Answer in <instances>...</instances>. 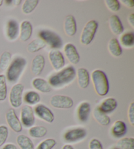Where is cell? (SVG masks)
I'll return each mask as SVG.
<instances>
[{"label":"cell","mask_w":134,"mask_h":149,"mask_svg":"<svg viewBox=\"0 0 134 149\" xmlns=\"http://www.w3.org/2000/svg\"><path fill=\"white\" fill-rule=\"evenodd\" d=\"M76 76L75 69L73 66H68L49 78L48 84L50 86L59 88L70 84Z\"/></svg>","instance_id":"obj_1"},{"label":"cell","mask_w":134,"mask_h":149,"mask_svg":"<svg viewBox=\"0 0 134 149\" xmlns=\"http://www.w3.org/2000/svg\"><path fill=\"white\" fill-rule=\"evenodd\" d=\"M92 79L93 81L94 89L99 96H105L109 93V80L104 71L96 70L92 73Z\"/></svg>","instance_id":"obj_2"},{"label":"cell","mask_w":134,"mask_h":149,"mask_svg":"<svg viewBox=\"0 0 134 149\" xmlns=\"http://www.w3.org/2000/svg\"><path fill=\"white\" fill-rule=\"evenodd\" d=\"M26 66V60L22 56H17L12 61L7 72V78L11 83L16 82Z\"/></svg>","instance_id":"obj_3"},{"label":"cell","mask_w":134,"mask_h":149,"mask_svg":"<svg viewBox=\"0 0 134 149\" xmlns=\"http://www.w3.org/2000/svg\"><path fill=\"white\" fill-rule=\"evenodd\" d=\"M98 23L95 20H91L85 24L81 36V42L84 45H88L92 43L96 35Z\"/></svg>","instance_id":"obj_4"},{"label":"cell","mask_w":134,"mask_h":149,"mask_svg":"<svg viewBox=\"0 0 134 149\" xmlns=\"http://www.w3.org/2000/svg\"><path fill=\"white\" fill-rule=\"evenodd\" d=\"M39 36L51 48L56 49L62 47L63 43L61 38L54 32L48 30H43L39 33Z\"/></svg>","instance_id":"obj_5"},{"label":"cell","mask_w":134,"mask_h":149,"mask_svg":"<svg viewBox=\"0 0 134 149\" xmlns=\"http://www.w3.org/2000/svg\"><path fill=\"white\" fill-rule=\"evenodd\" d=\"M24 87L22 84H17L12 87L9 93V102L11 107L17 109L22 105V93Z\"/></svg>","instance_id":"obj_6"},{"label":"cell","mask_w":134,"mask_h":149,"mask_svg":"<svg viewBox=\"0 0 134 149\" xmlns=\"http://www.w3.org/2000/svg\"><path fill=\"white\" fill-rule=\"evenodd\" d=\"M51 106L56 109H69L73 106V101L71 97L66 95H54L50 100Z\"/></svg>","instance_id":"obj_7"},{"label":"cell","mask_w":134,"mask_h":149,"mask_svg":"<svg viewBox=\"0 0 134 149\" xmlns=\"http://www.w3.org/2000/svg\"><path fill=\"white\" fill-rule=\"evenodd\" d=\"M20 122L25 127H32L35 122L34 110L30 105L22 107L20 112Z\"/></svg>","instance_id":"obj_8"},{"label":"cell","mask_w":134,"mask_h":149,"mask_svg":"<svg viewBox=\"0 0 134 149\" xmlns=\"http://www.w3.org/2000/svg\"><path fill=\"white\" fill-rule=\"evenodd\" d=\"M6 118L7 124L12 131H14L16 133H20L22 132V125L19 118L17 116L16 112L13 109H9L6 113Z\"/></svg>","instance_id":"obj_9"},{"label":"cell","mask_w":134,"mask_h":149,"mask_svg":"<svg viewBox=\"0 0 134 149\" xmlns=\"http://www.w3.org/2000/svg\"><path fill=\"white\" fill-rule=\"evenodd\" d=\"M35 114L40 119L43 121L51 124L55 120V114L52 110L45 105L40 104H38L35 108Z\"/></svg>","instance_id":"obj_10"},{"label":"cell","mask_w":134,"mask_h":149,"mask_svg":"<svg viewBox=\"0 0 134 149\" xmlns=\"http://www.w3.org/2000/svg\"><path fill=\"white\" fill-rule=\"evenodd\" d=\"M87 135V131L84 128L78 127L70 130L64 134V140L68 143H74L81 141Z\"/></svg>","instance_id":"obj_11"},{"label":"cell","mask_w":134,"mask_h":149,"mask_svg":"<svg viewBox=\"0 0 134 149\" xmlns=\"http://www.w3.org/2000/svg\"><path fill=\"white\" fill-rule=\"evenodd\" d=\"M48 58L54 69L59 70L65 65V58L61 51L52 49L48 53Z\"/></svg>","instance_id":"obj_12"},{"label":"cell","mask_w":134,"mask_h":149,"mask_svg":"<svg viewBox=\"0 0 134 149\" xmlns=\"http://www.w3.org/2000/svg\"><path fill=\"white\" fill-rule=\"evenodd\" d=\"M64 53L68 61L73 65H77L80 61V56L75 46L71 43H67L64 47Z\"/></svg>","instance_id":"obj_13"},{"label":"cell","mask_w":134,"mask_h":149,"mask_svg":"<svg viewBox=\"0 0 134 149\" xmlns=\"http://www.w3.org/2000/svg\"><path fill=\"white\" fill-rule=\"evenodd\" d=\"M45 66V59L42 55H37L33 58L32 62L31 70L35 76H39Z\"/></svg>","instance_id":"obj_14"},{"label":"cell","mask_w":134,"mask_h":149,"mask_svg":"<svg viewBox=\"0 0 134 149\" xmlns=\"http://www.w3.org/2000/svg\"><path fill=\"white\" fill-rule=\"evenodd\" d=\"M109 24L111 32L115 35H120L124 32L123 24L117 15H113L110 17Z\"/></svg>","instance_id":"obj_15"},{"label":"cell","mask_w":134,"mask_h":149,"mask_svg":"<svg viewBox=\"0 0 134 149\" xmlns=\"http://www.w3.org/2000/svg\"><path fill=\"white\" fill-rule=\"evenodd\" d=\"M33 32V27L28 20H24L20 24V38L22 42H27L30 39Z\"/></svg>","instance_id":"obj_16"},{"label":"cell","mask_w":134,"mask_h":149,"mask_svg":"<svg viewBox=\"0 0 134 149\" xmlns=\"http://www.w3.org/2000/svg\"><path fill=\"white\" fill-rule=\"evenodd\" d=\"M64 30L68 36L72 37L75 35L77 31L76 20L73 15H68L66 17L64 22Z\"/></svg>","instance_id":"obj_17"},{"label":"cell","mask_w":134,"mask_h":149,"mask_svg":"<svg viewBox=\"0 0 134 149\" xmlns=\"http://www.w3.org/2000/svg\"><path fill=\"white\" fill-rule=\"evenodd\" d=\"M90 74L86 68H80L77 70V81L81 89H86L90 84Z\"/></svg>","instance_id":"obj_18"},{"label":"cell","mask_w":134,"mask_h":149,"mask_svg":"<svg viewBox=\"0 0 134 149\" xmlns=\"http://www.w3.org/2000/svg\"><path fill=\"white\" fill-rule=\"evenodd\" d=\"M127 132L126 123L122 120H117L111 127V133L115 138H122Z\"/></svg>","instance_id":"obj_19"},{"label":"cell","mask_w":134,"mask_h":149,"mask_svg":"<svg viewBox=\"0 0 134 149\" xmlns=\"http://www.w3.org/2000/svg\"><path fill=\"white\" fill-rule=\"evenodd\" d=\"M19 26L17 20L14 19L10 20L7 23V36L10 40H15L19 36Z\"/></svg>","instance_id":"obj_20"},{"label":"cell","mask_w":134,"mask_h":149,"mask_svg":"<svg viewBox=\"0 0 134 149\" xmlns=\"http://www.w3.org/2000/svg\"><path fill=\"white\" fill-rule=\"evenodd\" d=\"M32 86L37 91L43 93H48L51 91V86L45 79L37 78L33 79Z\"/></svg>","instance_id":"obj_21"},{"label":"cell","mask_w":134,"mask_h":149,"mask_svg":"<svg viewBox=\"0 0 134 149\" xmlns=\"http://www.w3.org/2000/svg\"><path fill=\"white\" fill-rule=\"evenodd\" d=\"M90 104L88 102H84L79 105L77 110V114L79 120L82 122H86L88 119L90 113Z\"/></svg>","instance_id":"obj_22"},{"label":"cell","mask_w":134,"mask_h":149,"mask_svg":"<svg viewBox=\"0 0 134 149\" xmlns=\"http://www.w3.org/2000/svg\"><path fill=\"white\" fill-rule=\"evenodd\" d=\"M118 102L117 100L114 98H108L104 100L99 107V109L105 114H110L117 109Z\"/></svg>","instance_id":"obj_23"},{"label":"cell","mask_w":134,"mask_h":149,"mask_svg":"<svg viewBox=\"0 0 134 149\" xmlns=\"http://www.w3.org/2000/svg\"><path fill=\"white\" fill-rule=\"evenodd\" d=\"M93 116L94 119L99 123L100 125L107 126L111 123V118L107 114L103 112L99 109V107H96L93 111Z\"/></svg>","instance_id":"obj_24"},{"label":"cell","mask_w":134,"mask_h":149,"mask_svg":"<svg viewBox=\"0 0 134 149\" xmlns=\"http://www.w3.org/2000/svg\"><path fill=\"white\" fill-rule=\"evenodd\" d=\"M108 49L113 56L118 57L122 54V49L121 47L118 40L117 38H112L108 44Z\"/></svg>","instance_id":"obj_25"},{"label":"cell","mask_w":134,"mask_h":149,"mask_svg":"<svg viewBox=\"0 0 134 149\" xmlns=\"http://www.w3.org/2000/svg\"><path fill=\"white\" fill-rule=\"evenodd\" d=\"M17 143L20 149H35L33 141L25 135H19L17 138Z\"/></svg>","instance_id":"obj_26"},{"label":"cell","mask_w":134,"mask_h":149,"mask_svg":"<svg viewBox=\"0 0 134 149\" xmlns=\"http://www.w3.org/2000/svg\"><path fill=\"white\" fill-rule=\"evenodd\" d=\"M47 129L44 126L37 125V126H32L30 128L29 134L31 137L35 139H39L44 137L47 135Z\"/></svg>","instance_id":"obj_27"},{"label":"cell","mask_w":134,"mask_h":149,"mask_svg":"<svg viewBox=\"0 0 134 149\" xmlns=\"http://www.w3.org/2000/svg\"><path fill=\"white\" fill-rule=\"evenodd\" d=\"M47 44L41 39H36L31 42L28 45V52L34 53L45 48Z\"/></svg>","instance_id":"obj_28"},{"label":"cell","mask_w":134,"mask_h":149,"mask_svg":"<svg viewBox=\"0 0 134 149\" xmlns=\"http://www.w3.org/2000/svg\"><path fill=\"white\" fill-rule=\"evenodd\" d=\"M41 101V97L37 92L30 91L27 92L24 95V101L30 105H35Z\"/></svg>","instance_id":"obj_29"},{"label":"cell","mask_w":134,"mask_h":149,"mask_svg":"<svg viewBox=\"0 0 134 149\" xmlns=\"http://www.w3.org/2000/svg\"><path fill=\"white\" fill-rule=\"evenodd\" d=\"M12 55L9 51H4L0 56V70L5 71L8 68L11 61Z\"/></svg>","instance_id":"obj_30"},{"label":"cell","mask_w":134,"mask_h":149,"mask_svg":"<svg viewBox=\"0 0 134 149\" xmlns=\"http://www.w3.org/2000/svg\"><path fill=\"white\" fill-rule=\"evenodd\" d=\"M117 147L120 149H134V139L124 137L117 143Z\"/></svg>","instance_id":"obj_31"},{"label":"cell","mask_w":134,"mask_h":149,"mask_svg":"<svg viewBox=\"0 0 134 149\" xmlns=\"http://www.w3.org/2000/svg\"><path fill=\"white\" fill-rule=\"evenodd\" d=\"M39 3L38 0H26L22 7V11L26 15L30 14L34 11Z\"/></svg>","instance_id":"obj_32"},{"label":"cell","mask_w":134,"mask_h":149,"mask_svg":"<svg viewBox=\"0 0 134 149\" xmlns=\"http://www.w3.org/2000/svg\"><path fill=\"white\" fill-rule=\"evenodd\" d=\"M122 45L126 47H131L134 44V34L133 32H127L120 38Z\"/></svg>","instance_id":"obj_33"},{"label":"cell","mask_w":134,"mask_h":149,"mask_svg":"<svg viewBox=\"0 0 134 149\" xmlns=\"http://www.w3.org/2000/svg\"><path fill=\"white\" fill-rule=\"evenodd\" d=\"M7 87L6 78L3 74H0V102L3 101L7 98Z\"/></svg>","instance_id":"obj_34"},{"label":"cell","mask_w":134,"mask_h":149,"mask_svg":"<svg viewBox=\"0 0 134 149\" xmlns=\"http://www.w3.org/2000/svg\"><path fill=\"white\" fill-rule=\"evenodd\" d=\"M56 145V141L54 139H47L39 144L36 149H53Z\"/></svg>","instance_id":"obj_35"},{"label":"cell","mask_w":134,"mask_h":149,"mask_svg":"<svg viewBox=\"0 0 134 149\" xmlns=\"http://www.w3.org/2000/svg\"><path fill=\"white\" fill-rule=\"evenodd\" d=\"M9 129L6 125H0V147L6 143L9 137Z\"/></svg>","instance_id":"obj_36"},{"label":"cell","mask_w":134,"mask_h":149,"mask_svg":"<svg viewBox=\"0 0 134 149\" xmlns=\"http://www.w3.org/2000/svg\"><path fill=\"white\" fill-rule=\"evenodd\" d=\"M107 7L113 12L118 11L120 9V4L118 0H106L105 1Z\"/></svg>","instance_id":"obj_37"},{"label":"cell","mask_w":134,"mask_h":149,"mask_svg":"<svg viewBox=\"0 0 134 149\" xmlns=\"http://www.w3.org/2000/svg\"><path fill=\"white\" fill-rule=\"evenodd\" d=\"M89 149H104L102 143L97 139H92L89 143Z\"/></svg>","instance_id":"obj_38"},{"label":"cell","mask_w":134,"mask_h":149,"mask_svg":"<svg viewBox=\"0 0 134 149\" xmlns=\"http://www.w3.org/2000/svg\"><path fill=\"white\" fill-rule=\"evenodd\" d=\"M128 120L130 122V124L133 126L134 125V102H132L130 104V107L128 109Z\"/></svg>","instance_id":"obj_39"},{"label":"cell","mask_w":134,"mask_h":149,"mask_svg":"<svg viewBox=\"0 0 134 149\" xmlns=\"http://www.w3.org/2000/svg\"><path fill=\"white\" fill-rule=\"evenodd\" d=\"M121 2L125 5L126 7H129V8H133L134 7V1L133 0H122Z\"/></svg>","instance_id":"obj_40"},{"label":"cell","mask_w":134,"mask_h":149,"mask_svg":"<svg viewBox=\"0 0 134 149\" xmlns=\"http://www.w3.org/2000/svg\"><path fill=\"white\" fill-rule=\"evenodd\" d=\"M2 149H18L17 146L12 143H8L6 144L3 146V147Z\"/></svg>","instance_id":"obj_41"},{"label":"cell","mask_w":134,"mask_h":149,"mask_svg":"<svg viewBox=\"0 0 134 149\" xmlns=\"http://www.w3.org/2000/svg\"><path fill=\"white\" fill-rule=\"evenodd\" d=\"M128 22L130 23V24L131 26V27H134V14L131 13L130 15H129L128 17Z\"/></svg>","instance_id":"obj_42"},{"label":"cell","mask_w":134,"mask_h":149,"mask_svg":"<svg viewBox=\"0 0 134 149\" xmlns=\"http://www.w3.org/2000/svg\"><path fill=\"white\" fill-rule=\"evenodd\" d=\"M61 149H74V148L71 145H65Z\"/></svg>","instance_id":"obj_43"},{"label":"cell","mask_w":134,"mask_h":149,"mask_svg":"<svg viewBox=\"0 0 134 149\" xmlns=\"http://www.w3.org/2000/svg\"><path fill=\"white\" fill-rule=\"evenodd\" d=\"M21 0H14V1H12V3H13L15 6H19L21 3Z\"/></svg>","instance_id":"obj_44"},{"label":"cell","mask_w":134,"mask_h":149,"mask_svg":"<svg viewBox=\"0 0 134 149\" xmlns=\"http://www.w3.org/2000/svg\"><path fill=\"white\" fill-rule=\"evenodd\" d=\"M3 0H0V7H1L2 5H3Z\"/></svg>","instance_id":"obj_45"},{"label":"cell","mask_w":134,"mask_h":149,"mask_svg":"<svg viewBox=\"0 0 134 149\" xmlns=\"http://www.w3.org/2000/svg\"><path fill=\"white\" fill-rule=\"evenodd\" d=\"M112 149H120V148H117V146H116V147H114V148H113Z\"/></svg>","instance_id":"obj_46"}]
</instances>
